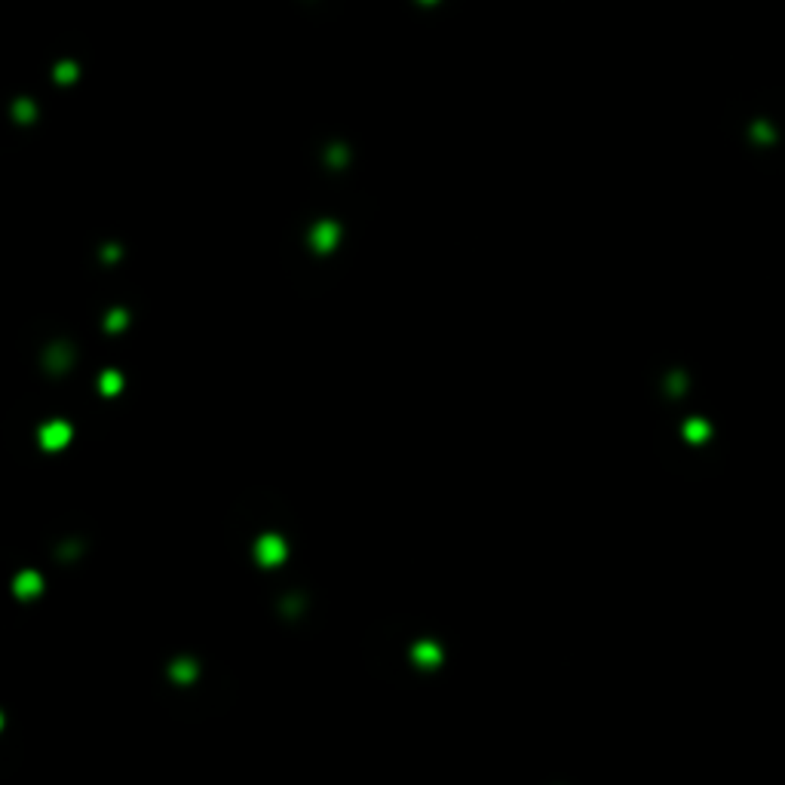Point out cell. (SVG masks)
<instances>
[{"label": "cell", "mask_w": 785, "mask_h": 785, "mask_svg": "<svg viewBox=\"0 0 785 785\" xmlns=\"http://www.w3.org/2000/svg\"><path fill=\"white\" fill-rule=\"evenodd\" d=\"M56 77H59V80H74V77H77V68L71 65V61H65V65L56 68Z\"/></svg>", "instance_id": "obj_8"}, {"label": "cell", "mask_w": 785, "mask_h": 785, "mask_svg": "<svg viewBox=\"0 0 785 785\" xmlns=\"http://www.w3.org/2000/svg\"><path fill=\"white\" fill-rule=\"evenodd\" d=\"M120 383H123V378H120L117 372H107L105 378H102V390L107 392V396H114V392L120 390Z\"/></svg>", "instance_id": "obj_7"}, {"label": "cell", "mask_w": 785, "mask_h": 785, "mask_svg": "<svg viewBox=\"0 0 785 785\" xmlns=\"http://www.w3.org/2000/svg\"><path fill=\"white\" fill-rule=\"evenodd\" d=\"M414 660H418L420 666H436L439 660H442V650H439L436 644L423 641V644H418V648H414Z\"/></svg>", "instance_id": "obj_5"}, {"label": "cell", "mask_w": 785, "mask_h": 785, "mask_svg": "<svg viewBox=\"0 0 785 785\" xmlns=\"http://www.w3.org/2000/svg\"><path fill=\"white\" fill-rule=\"evenodd\" d=\"M684 436H687V442H706V439H709V423L699 420V418L687 420L684 423Z\"/></svg>", "instance_id": "obj_6"}, {"label": "cell", "mask_w": 785, "mask_h": 785, "mask_svg": "<svg viewBox=\"0 0 785 785\" xmlns=\"http://www.w3.org/2000/svg\"><path fill=\"white\" fill-rule=\"evenodd\" d=\"M255 556L261 565H280L282 558H286V543H282V537H261L258 546H255Z\"/></svg>", "instance_id": "obj_2"}, {"label": "cell", "mask_w": 785, "mask_h": 785, "mask_svg": "<svg viewBox=\"0 0 785 785\" xmlns=\"http://www.w3.org/2000/svg\"><path fill=\"white\" fill-rule=\"evenodd\" d=\"M423 3H436V0H423Z\"/></svg>", "instance_id": "obj_9"}, {"label": "cell", "mask_w": 785, "mask_h": 785, "mask_svg": "<svg viewBox=\"0 0 785 785\" xmlns=\"http://www.w3.org/2000/svg\"><path fill=\"white\" fill-rule=\"evenodd\" d=\"M337 240V224H332V221H319L317 230H313V245L317 249H332Z\"/></svg>", "instance_id": "obj_3"}, {"label": "cell", "mask_w": 785, "mask_h": 785, "mask_svg": "<svg viewBox=\"0 0 785 785\" xmlns=\"http://www.w3.org/2000/svg\"><path fill=\"white\" fill-rule=\"evenodd\" d=\"M40 577L37 574H31V571H25V574H19V580H15V592H19V595H25V598H31V595H37V592H40Z\"/></svg>", "instance_id": "obj_4"}, {"label": "cell", "mask_w": 785, "mask_h": 785, "mask_svg": "<svg viewBox=\"0 0 785 785\" xmlns=\"http://www.w3.org/2000/svg\"><path fill=\"white\" fill-rule=\"evenodd\" d=\"M71 442V427H68L65 420H49L40 427V445L49 451H59L65 448V445Z\"/></svg>", "instance_id": "obj_1"}]
</instances>
